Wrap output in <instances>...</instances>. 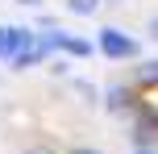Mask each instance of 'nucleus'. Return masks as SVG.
Returning a JSON list of instances; mask_svg holds the SVG:
<instances>
[{"label":"nucleus","mask_w":158,"mask_h":154,"mask_svg":"<svg viewBox=\"0 0 158 154\" xmlns=\"http://www.w3.org/2000/svg\"><path fill=\"white\" fill-rule=\"evenodd\" d=\"M29 42H33L29 25H0V63H8V58H13L17 50H25Z\"/></svg>","instance_id":"nucleus-4"},{"label":"nucleus","mask_w":158,"mask_h":154,"mask_svg":"<svg viewBox=\"0 0 158 154\" xmlns=\"http://www.w3.org/2000/svg\"><path fill=\"white\" fill-rule=\"evenodd\" d=\"M50 71H54V75H63V79H67V75H71V63H67V58H54V63H50Z\"/></svg>","instance_id":"nucleus-10"},{"label":"nucleus","mask_w":158,"mask_h":154,"mask_svg":"<svg viewBox=\"0 0 158 154\" xmlns=\"http://www.w3.org/2000/svg\"><path fill=\"white\" fill-rule=\"evenodd\" d=\"M67 13H75V17H96V13H100V8H104V0H67Z\"/></svg>","instance_id":"nucleus-7"},{"label":"nucleus","mask_w":158,"mask_h":154,"mask_svg":"<svg viewBox=\"0 0 158 154\" xmlns=\"http://www.w3.org/2000/svg\"><path fill=\"white\" fill-rule=\"evenodd\" d=\"M17 4H29V8H42V0H17Z\"/></svg>","instance_id":"nucleus-13"},{"label":"nucleus","mask_w":158,"mask_h":154,"mask_svg":"<svg viewBox=\"0 0 158 154\" xmlns=\"http://www.w3.org/2000/svg\"><path fill=\"white\" fill-rule=\"evenodd\" d=\"M137 100H142V96H137L133 83H129V79H117V83L104 88V113H108V117H129L137 108Z\"/></svg>","instance_id":"nucleus-3"},{"label":"nucleus","mask_w":158,"mask_h":154,"mask_svg":"<svg viewBox=\"0 0 158 154\" xmlns=\"http://www.w3.org/2000/svg\"><path fill=\"white\" fill-rule=\"evenodd\" d=\"M154 142H158L154 100H137V108L129 113V146H154Z\"/></svg>","instance_id":"nucleus-2"},{"label":"nucleus","mask_w":158,"mask_h":154,"mask_svg":"<svg viewBox=\"0 0 158 154\" xmlns=\"http://www.w3.org/2000/svg\"><path fill=\"white\" fill-rule=\"evenodd\" d=\"M71 83H75V92H79L83 100H87V104H100V92H96V88H92L87 79H71Z\"/></svg>","instance_id":"nucleus-8"},{"label":"nucleus","mask_w":158,"mask_h":154,"mask_svg":"<svg viewBox=\"0 0 158 154\" xmlns=\"http://www.w3.org/2000/svg\"><path fill=\"white\" fill-rule=\"evenodd\" d=\"M129 83H133V88H154V83H158V58H150V54H137L133 58V79H129Z\"/></svg>","instance_id":"nucleus-5"},{"label":"nucleus","mask_w":158,"mask_h":154,"mask_svg":"<svg viewBox=\"0 0 158 154\" xmlns=\"http://www.w3.org/2000/svg\"><path fill=\"white\" fill-rule=\"evenodd\" d=\"M67 154H104V150H100V146H71Z\"/></svg>","instance_id":"nucleus-11"},{"label":"nucleus","mask_w":158,"mask_h":154,"mask_svg":"<svg viewBox=\"0 0 158 154\" xmlns=\"http://www.w3.org/2000/svg\"><path fill=\"white\" fill-rule=\"evenodd\" d=\"M96 50H100L104 58H112V63H133V58L142 54V42H137L133 33L117 29V25H104V29L96 33Z\"/></svg>","instance_id":"nucleus-1"},{"label":"nucleus","mask_w":158,"mask_h":154,"mask_svg":"<svg viewBox=\"0 0 158 154\" xmlns=\"http://www.w3.org/2000/svg\"><path fill=\"white\" fill-rule=\"evenodd\" d=\"M129 154H158L154 146H129Z\"/></svg>","instance_id":"nucleus-12"},{"label":"nucleus","mask_w":158,"mask_h":154,"mask_svg":"<svg viewBox=\"0 0 158 154\" xmlns=\"http://www.w3.org/2000/svg\"><path fill=\"white\" fill-rule=\"evenodd\" d=\"M21 154H63L58 146H50V142H33V146H25Z\"/></svg>","instance_id":"nucleus-9"},{"label":"nucleus","mask_w":158,"mask_h":154,"mask_svg":"<svg viewBox=\"0 0 158 154\" xmlns=\"http://www.w3.org/2000/svg\"><path fill=\"white\" fill-rule=\"evenodd\" d=\"M58 50H63L67 58H92V54H96V42H92V38H79V33H67V29H63V42H58Z\"/></svg>","instance_id":"nucleus-6"}]
</instances>
